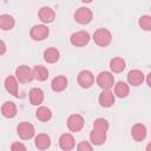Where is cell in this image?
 <instances>
[{
    "instance_id": "1",
    "label": "cell",
    "mask_w": 151,
    "mask_h": 151,
    "mask_svg": "<svg viewBox=\"0 0 151 151\" xmlns=\"http://www.w3.org/2000/svg\"><path fill=\"white\" fill-rule=\"evenodd\" d=\"M92 39L98 46L106 47L112 41V34L107 28H98L97 31H94Z\"/></svg>"
},
{
    "instance_id": "2",
    "label": "cell",
    "mask_w": 151,
    "mask_h": 151,
    "mask_svg": "<svg viewBox=\"0 0 151 151\" xmlns=\"http://www.w3.org/2000/svg\"><path fill=\"white\" fill-rule=\"evenodd\" d=\"M17 132H18V136L24 140H28V139L33 138L34 134H35L34 126L28 122L19 123L18 126H17Z\"/></svg>"
},
{
    "instance_id": "3",
    "label": "cell",
    "mask_w": 151,
    "mask_h": 151,
    "mask_svg": "<svg viewBox=\"0 0 151 151\" xmlns=\"http://www.w3.org/2000/svg\"><path fill=\"white\" fill-rule=\"evenodd\" d=\"M97 85L103 90H110L114 85V77L111 72L103 71L97 76Z\"/></svg>"
},
{
    "instance_id": "4",
    "label": "cell",
    "mask_w": 151,
    "mask_h": 151,
    "mask_svg": "<svg viewBox=\"0 0 151 151\" xmlns=\"http://www.w3.org/2000/svg\"><path fill=\"white\" fill-rule=\"evenodd\" d=\"M15 77H17L18 81L21 83V84H27L32 79H34L33 71L27 65H20V66H18L17 70H15Z\"/></svg>"
},
{
    "instance_id": "5",
    "label": "cell",
    "mask_w": 151,
    "mask_h": 151,
    "mask_svg": "<svg viewBox=\"0 0 151 151\" xmlns=\"http://www.w3.org/2000/svg\"><path fill=\"white\" fill-rule=\"evenodd\" d=\"M50 34V29L46 25L44 24H40V25H34L31 31H29V35L33 40L35 41H41V40H45Z\"/></svg>"
},
{
    "instance_id": "6",
    "label": "cell",
    "mask_w": 151,
    "mask_h": 151,
    "mask_svg": "<svg viewBox=\"0 0 151 151\" xmlns=\"http://www.w3.org/2000/svg\"><path fill=\"white\" fill-rule=\"evenodd\" d=\"M93 18V13L87 7H79L74 13V20L80 25L90 24Z\"/></svg>"
},
{
    "instance_id": "7",
    "label": "cell",
    "mask_w": 151,
    "mask_h": 151,
    "mask_svg": "<svg viewBox=\"0 0 151 151\" xmlns=\"http://www.w3.org/2000/svg\"><path fill=\"white\" fill-rule=\"evenodd\" d=\"M91 37L88 34V32L86 31H78L76 33H73L70 38V41L73 46L76 47H81V46H85L88 44Z\"/></svg>"
},
{
    "instance_id": "8",
    "label": "cell",
    "mask_w": 151,
    "mask_h": 151,
    "mask_svg": "<svg viewBox=\"0 0 151 151\" xmlns=\"http://www.w3.org/2000/svg\"><path fill=\"white\" fill-rule=\"evenodd\" d=\"M84 124H85V122H84V117L81 114L74 113L67 118V127L72 132H79L84 127Z\"/></svg>"
},
{
    "instance_id": "9",
    "label": "cell",
    "mask_w": 151,
    "mask_h": 151,
    "mask_svg": "<svg viewBox=\"0 0 151 151\" xmlns=\"http://www.w3.org/2000/svg\"><path fill=\"white\" fill-rule=\"evenodd\" d=\"M77 80H78V84H79L80 87H83V88H88V87H91V86L93 85V83H94V76L92 74L91 71H88V70H83V71L79 72Z\"/></svg>"
},
{
    "instance_id": "10",
    "label": "cell",
    "mask_w": 151,
    "mask_h": 151,
    "mask_svg": "<svg viewBox=\"0 0 151 151\" xmlns=\"http://www.w3.org/2000/svg\"><path fill=\"white\" fill-rule=\"evenodd\" d=\"M146 134H147V131H146V127L145 125L140 124V123H137L132 126L131 129V136L132 138L136 140V142H142L146 138Z\"/></svg>"
},
{
    "instance_id": "11",
    "label": "cell",
    "mask_w": 151,
    "mask_h": 151,
    "mask_svg": "<svg viewBox=\"0 0 151 151\" xmlns=\"http://www.w3.org/2000/svg\"><path fill=\"white\" fill-rule=\"evenodd\" d=\"M59 146L64 151H70L76 146L74 138L71 133H63L59 137Z\"/></svg>"
},
{
    "instance_id": "12",
    "label": "cell",
    "mask_w": 151,
    "mask_h": 151,
    "mask_svg": "<svg viewBox=\"0 0 151 151\" xmlns=\"http://www.w3.org/2000/svg\"><path fill=\"white\" fill-rule=\"evenodd\" d=\"M145 80V76L139 70H132L127 73V81L132 86H139Z\"/></svg>"
},
{
    "instance_id": "13",
    "label": "cell",
    "mask_w": 151,
    "mask_h": 151,
    "mask_svg": "<svg viewBox=\"0 0 151 151\" xmlns=\"http://www.w3.org/2000/svg\"><path fill=\"white\" fill-rule=\"evenodd\" d=\"M38 17H39V19H40L44 24H50V22H52V21L54 20L55 13H54V11H53L51 7L44 6V7H41V8L39 9Z\"/></svg>"
},
{
    "instance_id": "14",
    "label": "cell",
    "mask_w": 151,
    "mask_h": 151,
    "mask_svg": "<svg viewBox=\"0 0 151 151\" xmlns=\"http://www.w3.org/2000/svg\"><path fill=\"white\" fill-rule=\"evenodd\" d=\"M5 88L7 90V92H9V94L18 97L19 96V86H18V79L14 76H8L5 79Z\"/></svg>"
},
{
    "instance_id": "15",
    "label": "cell",
    "mask_w": 151,
    "mask_h": 151,
    "mask_svg": "<svg viewBox=\"0 0 151 151\" xmlns=\"http://www.w3.org/2000/svg\"><path fill=\"white\" fill-rule=\"evenodd\" d=\"M99 104L103 107H110L114 104V94L110 90H103V92L99 94Z\"/></svg>"
},
{
    "instance_id": "16",
    "label": "cell",
    "mask_w": 151,
    "mask_h": 151,
    "mask_svg": "<svg viewBox=\"0 0 151 151\" xmlns=\"http://www.w3.org/2000/svg\"><path fill=\"white\" fill-rule=\"evenodd\" d=\"M67 78L65 76H57L51 81V87L54 92H61L67 87Z\"/></svg>"
},
{
    "instance_id": "17",
    "label": "cell",
    "mask_w": 151,
    "mask_h": 151,
    "mask_svg": "<svg viewBox=\"0 0 151 151\" xmlns=\"http://www.w3.org/2000/svg\"><path fill=\"white\" fill-rule=\"evenodd\" d=\"M34 144L39 150H46L51 146V138L46 133H39L34 138Z\"/></svg>"
},
{
    "instance_id": "18",
    "label": "cell",
    "mask_w": 151,
    "mask_h": 151,
    "mask_svg": "<svg viewBox=\"0 0 151 151\" xmlns=\"http://www.w3.org/2000/svg\"><path fill=\"white\" fill-rule=\"evenodd\" d=\"M29 101L32 105H40L44 101V91L39 87H33L29 90Z\"/></svg>"
},
{
    "instance_id": "19",
    "label": "cell",
    "mask_w": 151,
    "mask_h": 151,
    "mask_svg": "<svg viewBox=\"0 0 151 151\" xmlns=\"http://www.w3.org/2000/svg\"><path fill=\"white\" fill-rule=\"evenodd\" d=\"M1 113L5 118H13L17 114V105L13 101H5L1 106Z\"/></svg>"
},
{
    "instance_id": "20",
    "label": "cell",
    "mask_w": 151,
    "mask_h": 151,
    "mask_svg": "<svg viewBox=\"0 0 151 151\" xmlns=\"http://www.w3.org/2000/svg\"><path fill=\"white\" fill-rule=\"evenodd\" d=\"M90 140L93 145H101L106 140V132L99 130H92L90 132Z\"/></svg>"
},
{
    "instance_id": "21",
    "label": "cell",
    "mask_w": 151,
    "mask_h": 151,
    "mask_svg": "<svg viewBox=\"0 0 151 151\" xmlns=\"http://www.w3.org/2000/svg\"><path fill=\"white\" fill-rule=\"evenodd\" d=\"M59 58H60V53H59V51H58L57 48H54V47H50V48H47V50L44 51V59H45V61L48 63V64H54V63H57V61L59 60Z\"/></svg>"
},
{
    "instance_id": "22",
    "label": "cell",
    "mask_w": 151,
    "mask_h": 151,
    "mask_svg": "<svg viewBox=\"0 0 151 151\" xmlns=\"http://www.w3.org/2000/svg\"><path fill=\"white\" fill-rule=\"evenodd\" d=\"M33 77L38 81H44L48 78V70L42 65H37L33 67Z\"/></svg>"
},
{
    "instance_id": "23",
    "label": "cell",
    "mask_w": 151,
    "mask_h": 151,
    "mask_svg": "<svg viewBox=\"0 0 151 151\" xmlns=\"http://www.w3.org/2000/svg\"><path fill=\"white\" fill-rule=\"evenodd\" d=\"M15 25V21L12 15L9 14H1L0 15V28L2 31H8L12 29Z\"/></svg>"
},
{
    "instance_id": "24",
    "label": "cell",
    "mask_w": 151,
    "mask_h": 151,
    "mask_svg": "<svg viewBox=\"0 0 151 151\" xmlns=\"http://www.w3.org/2000/svg\"><path fill=\"white\" fill-rule=\"evenodd\" d=\"M125 66H126L125 60L123 58H119V57L113 58L110 61V68H111V71L113 73H120V72H123L125 70Z\"/></svg>"
},
{
    "instance_id": "25",
    "label": "cell",
    "mask_w": 151,
    "mask_h": 151,
    "mask_svg": "<svg viewBox=\"0 0 151 151\" xmlns=\"http://www.w3.org/2000/svg\"><path fill=\"white\" fill-rule=\"evenodd\" d=\"M129 92H130V87H129V85L125 81H118L114 85V94L118 98H125V97H127Z\"/></svg>"
},
{
    "instance_id": "26",
    "label": "cell",
    "mask_w": 151,
    "mask_h": 151,
    "mask_svg": "<svg viewBox=\"0 0 151 151\" xmlns=\"http://www.w3.org/2000/svg\"><path fill=\"white\" fill-rule=\"evenodd\" d=\"M35 117L40 122H48L52 118V112L47 106H39L35 111Z\"/></svg>"
},
{
    "instance_id": "27",
    "label": "cell",
    "mask_w": 151,
    "mask_h": 151,
    "mask_svg": "<svg viewBox=\"0 0 151 151\" xmlns=\"http://www.w3.org/2000/svg\"><path fill=\"white\" fill-rule=\"evenodd\" d=\"M109 122L105 118H97L93 122V129L94 130H99V131H104L106 132L109 130Z\"/></svg>"
},
{
    "instance_id": "28",
    "label": "cell",
    "mask_w": 151,
    "mask_h": 151,
    "mask_svg": "<svg viewBox=\"0 0 151 151\" xmlns=\"http://www.w3.org/2000/svg\"><path fill=\"white\" fill-rule=\"evenodd\" d=\"M139 27L144 31H151V15H143L139 18Z\"/></svg>"
},
{
    "instance_id": "29",
    "label": "cell",
    "mask_w": 151,
    "mask_h": 151,
    "mask_svg": "<svg viewBox=\"0 0 151 151\" xmlns=\"http://www.w3.org/2000/svg\"><path fill=\"white\" fill-rule=\"evenodd\" d=\"M77 150H78V151H91V150H92V145H91L88 142L83 140V142H80V143L77 145Z\"/></svg>"
},
{
    "instance_id": "30",
    "label": "cell",
    "mask_w": 151,
    "mask_h": 151,
    "mask_svg": "<svg viewBox=\"0 0 151 151\" xmlns=\"http://www.w3.org/2000/svg\"><path fill=\"white\" fill-rule=\"evenodd\" d=\"M11 150L12 151H26V146L20 142H14L11 145Z\"/></svg>"
},
{
    "instance_id": "31",
    "label": "cell",
    "mask_w": 151,
    "mask_h": 151,
    "mask_svg": "<svg viewBox=\"0 0 151 151\" xmlns=\"http://www.w3.org/2000/svg\"><path fill=\"white\" fill-rule=\"evenodd\" d=\"M0 45H1V51H0V54H1V55H4V54H5V51H6V45H5L4 40H1V41H0Z\"/></svg>"
},
{
    "instance_id": "32",
    "label": "cell",
    "mask_w": 151,
    "mask_h": 151,
    "mask_svg": "<svg viewBox=\"0 0 151 151\" xmlns=\"http://www.w3.org/2000/svg\"><path fill=\"white\" fill-rule=\"evenodd\" d=\"M146 83H147V85L151 87V72L146 76Z\"/></svg>"
},
{
    "instance_id": "33",
    "label": "cell",
    "mask_w": 151,
    "mask_h": 151,
    "mask_svg": "<svg viewBox=\"0 0 151 151\" xmlns=\"http://www.w3.org/2000/svg\"><path fill=\"white\" fill-rule=\"evenodd\" d=\"M145 149H146L147 151H151V142H150V143L146 145V147H145Z\"/></svg>"
},
{
    "instance_id": "34",
    "label": "cell",
    "mask_w": 151,
    "mask_h": 151,
    "mask_svg": "<svg viewBox=\"0 0 151 151\" xmlns=\"http://www.w3.org/2000/svg\"><path fill=\"white\" fill-rule=\"evenodd\" d=\"M81 2H84V4H88V2H91L92 0H80Z\"/></svg>"
},
{
    "instance_id": "35",
    "label": "cell",
    "mask_w": 151,
    "mask_h": 151,
    "mask_svg": "<svg viewBox=\"0 0 151 151\" xmlns=\"http://www.w3.org/2000/svg\"><path fill=\"white\" fill-rule=\"evenodd\" d=\"M150 9H151V8H150Z\"/></svg>"
}]
</instances>
